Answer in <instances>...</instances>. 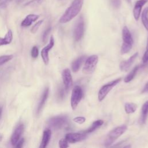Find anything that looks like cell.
Here are the masks:
<instances>
[{"instance_id":"cell-1","label":"cell","mask_w":148,"mask_h":148,"mask_svg":"<svg viewBox=\"0 0 148 148\" xmlns=\"http://www.w3.org/2000/svg\"><path fill=\"white\" fill-rule=\"evenodd\" d=\"M84 0H73L60 18V23H66L75 17L82 9Z\"/></svg>"},{"instance_id":"cell-2","label":"cell","mask_w":148,"mask_h":148,"mask_svg":"<svg viewBox=\"0 0 148 148\" xmlns=\"http://www.w3.org/2000/svg\"><path fill=\"white\" fill-rule=\"evenodd\" d=\"M122 38L123 43L121 47V53L124 54L131 50L134 43L131 32L127 26H124L122 29Z\"/></svg>"},{"instance_id":"cell-3","label":"cell","mask_w":148,"mask_h":148,"mask_svg":"<svg viewBox=\"0 0 148 148\" xmlns=\"http://www.w3.org/2000/svg\"><path fill=\"white\" fill-rule=\"evenodd\" d=\"M127 127L125 125H121L116 127L112 130L107 135L104 145L105 146H110L116 139H117L120 136H121L127 130Z\"/></svg>"},{"instance_id":"cell-4","label":"cell","mask_w":148,"mask_h":148,"mask_svg":"<svg viewBox=\"0 0 148 148\" xmlns=\"http://www.w3.org/2000/svg\"><path fill=\"white\" fill-rule=\"evenodd\" d=\"M69 121L66 115H59L52 117L47 120V124L50 127L54 130L61 129L66 126Z\"/></svg>"},{"instance_id":"cell-5","label":"cell","mask_w":148,"mask_h":148,"mask_svg":"<svg viewBox=\"0 0 148 148\" xmlns=\"http://www.w3.org/2000/svg\"><path fill=\"white\" fill-rule=\"evenodd\" d=\"M121 80V78L119 77L114 80H112L101 87L98 93V99L99 102L102 101L109 92L117 84H118Z\"/></svg>"},{"instance_id":"cell-6","label":"cell","mask_w":148,"mask_h":148,"mask_svg":"<svg viewBox=\"0 0 148 148\" xmlns=\"http://www.w3.org/2000/svg\"><path fill=\"white\" fill-rule=\"evenodd\" d=\"M98 62V57L97 55H91L89 56L86 60L83 66L82 72L85 75H90L92 73L97 66Z\"/></svg>"},{"instance_id":"cell-7","label":"cell","mask_w":148,"mask_h":148,"mask_svg":"<svg viewBox=\"0 0 148 148\" xmlns=\"http://www.w3.org/2000/svg\"><path fill=\"white\" fill-rule=\"evenodd\" d=\"M83 95V90L79 86H76L72 90L71 97V106L73 110H75L80 101L82 99Z\"/></svg>"},{"instance_id":"cell-8","label":"cell","mask_w":148,"mask_h":148,"mask_svg":"<svg viewBox=\"0 0 148 148\" xmlns=\"http://www.w3.org/2000/svg\"><path fill=\"white\" fill-rule=\"evenodd\" d=\"M84 33V21L82 16H80L76 21L73 29V38L75 41H79Z\"/></svg>"},{"instance_id":"cell-9","label":"cell","mask_w":148,"mask_h":148,"mask_svg":"<svg viewBox=\"0 0 148 148\" xmlns=\"http://www.w3.org/2000/svg\"><path fill=\"white\" fill-rule=\"evenodd\" d=\"M54 39L53 36L51 35L50 38L49 43L45 47H44L41 51V57L45 65H47L49 64V51L54 46Z\"/></svg>"},{"instance_id":"cell-10","label":"cell","mask_w":148,"mask_h":148,"mask_svg":"<svg viewBox=\"0 0 148 148\" xmlns=\"http://www.w3.org/2000/svg\"><path fill=\"white\" fill-rule=\"evenodd\" d=\"M87 137V134L82 132H74L68 133L65 135V139L69 143H75L76 142H81L85 139Z\"/></svg>"},{"instance_id":"cell-11","label":"cell","mask_w":148,"mask_h":148,"mask_svg":"<svg viewBox=\"0 0 148 148\" xmlns=\"http://www.w3.org/2000/svg\"><path fill=\"white\" fill-rule=\"evenodd\" d=\"M62 78L65 90L68 91L71 88L73 84L71 72L68 68H65L63 70L62 72Z\"/></svg>"},{"instance_id":"cell-12","label":"cell","mask_w":148,"mask_h":148,"mask_svg":"<svg viewBox=\"0 0 148 148\" xmlns=\"http://www.w3.org/2000/svg\"><path fill=\"white\" fill-rule=\"evenodd\" d=\"M24 126L23 123H20L16 127L10 138V142L12 145H15L20 140V138L24 131Z\"/></svg>"},{"instance_id":"cell-13","label":"cell","mask_w":148,"mask_h":148,"mask_svg":"<svg viewBox=\"0 0 148 148\" xmlns=\"http://www.w3.org/2000/svg\"><path fill=\"white\" fill-rule=\"evenodd\" d=\"M138 55V52L135 53L128 59H127L125 61H121L120 64V69H121V71H127L130 68V67L131 66V65H132L134 62L135 61V59L137 58Z\"/></svg>"},{"instance_id":"cell-14","label":"cell","mask_w":148,"mask_h":148,"mask_svg":"<svg viewBox=\"0 0 148 148\" xmlns=\"http://www.w3.org/2000/svg\"><path fill=\"white\" fill-rule=\"evenodd\" d=\"M148 0H138L133 9V14L135 20L138 21L140 16L142 8L145 4L146 3Z\"/></svg>"},{"instance_id":"cell-15","label":"cell","mask_w":148,"mask_h":148,"mask_svg":"<svg viewBox=\"0 0 148 148\" xmlns=\"http://www.w3.org/2000/svg\"><path fill=\"white\" fill-rule=\"evenodd\" d=\"M148 118V100L142 105L141 108L140 115L139 119V123L140 125L145 124Z\"/></svg>"},{"instance_id":"cell-16","label":"cell","mask_w":148,"mask_h":148,"mask_svg":"<svg viewBox=\"0 0 148 148\" xmlns=\"http://www.w3.org/2000/svg\"><path fill=\"white\" fill-rule=\"evenodd\" d=\"M49 94V88L48 87H47L45 88V90L43 92V94L42 95V97L40 98V99L39 101V104L38 105L37 109H36L37 114H39L42 111V110L43 106H45L46 102L47 99Z\"/></svg>"},{"instance_id":"cell-17","label":"cell","mask_w":148,"mask_h":148,"mask_svg":"<svg viewBox=\"0 0 148 148\" xmlns=\"http://www.w3.org/2000/svg\"><path fill=\"white\" fill-rule=\"evenodd\" d=\"M51 136V131L50 128H46L44 130L43 133L42 139L39 146L40 148H45L49 144Z\"/></svg>"},{"instance_id":"cell-18","label":"cell","mask_w":148,"mask_h":148,"mask_svg":"<svg viewBox=\"0 0 148 148\" xmlns=\"http://www.w3.org/2000/svg\"><path fill=\"white\" fill-rule=\"evenodd\" d=\"M39 16L35 14H30L27 15L25 18L22 21L21 23V25L22 27H27L30 26L32 23L37 20L39 18Z\"/></svg>"},{"instance_id":"cell-19","label":"cell","mask_w":148,"mask_h":148,"mask_svg":"<svg viewBox=\"0 0 148 148\" xmlns=\"http://www.w3.org/2000/svg\"><path fill=\"white\" fill-rule=\"evenodd\" d=\"M103 121L102 120H97L94 121L89 128H88L85 131H83L82 132L86 134L91 133L94 131H95L98 128H99L100 127H101L103 125Z\"/></svg>"},{"instance_id":"cell-20","label":"cell","mask_w":148,"mask_h":148,"mask_svg":"<svg viewBox=\"0 0 148 148\" xmlns=\"http://www.w3.org/2000/svg\"><path fill=\"white\" fill-rule=\"evenodd\" d=\"M85 58H86V57L84 56H82L78 57L77 58H76L75 60L73 61V62L72 63L71 68H72V71L73 72H76L79 70Z\"/></svg>"},{"instance_id":"cell-21","label":"cell","mask_w":148,"mask_h":148,"mask_svg":"<svg viewBox=\"0 0 148 148\" xmlns=\"http://www.w3.org/2000/svg\"><path fill=\"white\" fill-rule=\"evenodd\" d=\"M13 39L12 31L9 29L4 36V38H0V46L10 44Z\"/></svg>"},{"instance_id":"cell-22","label":"cell","mask_w":148,"mask_h":148,"mask_svg":"<svg viewBox=\"0 0 148 148\" xmlns=\"http://www.w3.org/2000/svg\"><path fill=\"white\" fill-rule=\"evenodd\" d=\"M139 68V65H136L135 66L131 71V72L124 77V82L125 83H129L131 82L136 76L137 72Z\"/></svg>"},{"instance_id":"cell-23","label":"cell","mask_w":148,"mask_h":148,"mask_svg":"<svg viewBox=\"0 0 148 148\" xmlns=\"http://www.w3.org/2000/svg\"><path fill=\"white\" fill-rule=\"evenodd\" d=\"M137 108L136 104L133 102H127L124 105V109L125 113L127 114L133 113L135 112Z\"/></svg>"},{"instance_id":"cell-24","label":"cell","mask_w":148,"mask_h":148,"mask_svg":"<svg viewBox=\"0 0 148 148\" xmlns=\"http://www.w3.org/2000/svg\"><path fill=\"white\" fill-rule=\"evenodd\" d=\"M141 20L144 27L148 32V7L145 8L142 13Z\"/></svg>"},{"instance_id":"cell-25","label":"cell","mask_w":148,"mask_h":148,"mask_svg":"<svg viewBox=\"0 0 148 148\" xmlns=\"http://www.w3.org/2000/svg\"><path fill=\"white\" fill-rule=\"evenodd\" d=\"M13 58V56L12 54L3 55V56H0V66L10 61Z\"/></svg>"},{"instance_id":"cell-26","label":"cell","mask_w":148,"mask_h":148,"mask_svg":"<svg viewBox=\"0 0 148 148\" xmlns=\"http://www.w3.org/2000/svg\"><path fill=\"white\" fill-rule=\"evenodd\" d=\"M43 21V20H40L37 21V23H36L34 25V26L32 27V28H31V33H32V34L36 33V32H37V31L38 30L39 27H40V26L41 25V24H42Z\"/></svg>"},{"instance_id":"cell-27","label":"cell","mask_w":148,"mask_h":148,"mask_svg":"<svg viewBox=\"0 0 148 148\" xmlns=\"http://www.w3.org/2000/svg\"><path fill=\"white\" fill-rule=\"evenodd\" d=\"M142 61L143 63H146L148 62V37L147 39V43H146V51L142 57Z\"/></svg>"},{"instance_id":"cell-28","label":"cell","mask_w":148,"mask_h":148,"mask_svg":"<svg viewBox=\"0 0 148 148\" xmlns=\"http://www.w3.org/2000/svg\"><path fill=\"white\" fill-rule=\"evenodd\" d=\"M59 144V147H62V148H65V147H69V145H68V142L65 139H61L59 140L58 142Z\"/></svg>"},{"instance_id":"cell-29","label":"cell","mask_w":148,"mask_h":148,"mask_svg":"<svg viewBox=\"0 0 148 148\" xmlns=\"http://www.w3.org/2000/svg\"><path fill=\"white\" fill-rule=\"evenodd\" d=\"M73 120L74 122H75L77 124H82L86 121V118L83 116H78V117H76L73 118Z\"/></svg>"},{"instance_id":"cell-30","label":"cell","mask_w":148,"mask_h":148,"mask_svg":"<svg viewBox=\"0 0 148 148\" xmlns=\"http://www.w3.org/2000/svg\"><path fill=\"white\" fill-rule=\"evenodd\" d=\"M51 27H49L45 31V32H43V36H42V40L43 41V42H45L46 40H47V36L49 34V33L51 31Z\"/></svg>"},{"instance_id":"cell-31","label":"cell","mask_w":148,"mask_h":148,"mask_svg":"<svg viewBox=\"0 0 148 148\" xmlns=\"http://www.w3.org/2000/svg\"><path fill=\"white\" fill-rule=\"evenodd\" d=\"M38 53H39L38 48L36 46H34L32 48V50H31V56H32V57L34 58H36L38 56Z\"/></svg>"},{"instance_id":"cell-32","label":"cell","mask_w":148,"mask_h":148,"mask_svg":"<svg viewBox=\"0 0 148 148\" xmlns=\"http://www.w3.org/2000/svg\"><path fill=\"white\" fill-rule=\"evenodd\" d=\"M112 6L114 8H119L121 5V1L120 0H110Z\"/></svg>"},{"instance_id":"cell-33","label":"cell","mask_w":148,"mask_h":148,"mask_svg":"<svg viewBox=\"0 0 148 148\" xmlns=\"http://www.w3.org/2000/svg\"><path fill=\"white\" fill-rule=\"evenodd\" d=\"M43 0H31L29 1L28 2L26 3L25 4V6L27 5H38L39 3H41L42 2Z\"/></svg>"},{"instance_id":"cell-34","label":"cell","mask_w":148,"mask_h":148,"mask_svg":"<svg viewBox=\"0 0 148 148\" xmlns=\"http://www.w3.org/2000/svg\"><path fill=\"white\" fill-rule=\"evenodd\" d=\"M24 142V138H22L21 139L19 140L17 142V143L15 145V147H21L23 145Z\"/></svg>"},{"instance_id":"cell-35","label":"cell","mask_w":148,"mask_h":148,"mask_svg":"<svg viewBox=\"0 0 148 148\" xmlns=\"http://www.w3.org/2000/svg\"><path fill=\"white\" fill-rule=\"evenodd\" d=\"M11 0H5L3 2H2L0 4V6H1V8H5L8 5V3H9V2Z\"/></svg>"},{"instance_id":"cell-36","label":"cell","mask_w":148,"mask_h":148,"mask_svg":"<svg viewBox=\"0 0 148 148\" xmlns=\"http://www.w3.org/2000/svg\"><path fill=\"white\" fill-rule=\"evenodd\" d=\"M142 92H148V82L145 85Z\"/></svg>"},{"instance_id":"cell-37","label":"cell","mask_w":148,"mask_h":148,"mask_svg":"<svg viewBox=\"0 0 148 148\" xmlns=\"http://www.w3.org/2000/svg\"><path fill=\"white\" fill-rule=\"evenodd\" d=\"M2 111H3V108L2 106L0 107V120L1 119V116H2Z\"/></svg>"},{"instance_id":"cell-38","label":"cell","mask_w":148,"mask_h":148,"mask_svg":"<svg viewBox=\"0 0 148 148\" xmlns=\"http://www.w3.org/2000/svg\"><path fill=\"white\" fill-rule=\"evenodd\" d=\"M2 135L0 134V142L2 140Z\"/></svg>"},{"instance_id":"cell-39","label":"cell","mask_w":148,"mask_h":148,"mask_svg":"<svg viewBox=\"0 0 148 148\" xmlns=\"http://www.w3.org/2000/svg\"><path fill=\"white\" fill-rule=\"evenodd\" d=\"M127 1L128 3H131V0H127Z\"/></svg>"}]
</instances>
